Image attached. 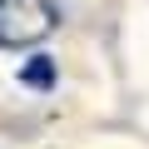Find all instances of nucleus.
Returning a JSON list of instances; mask_svg holds the SVG:
<instances>
[{"label": "nucleus", "mask_w": 149, "mask_h": 149, "mask_svg": "<svg viewBox=\"0 0 149 149\" xmlns=\"http://www.w3.org/2000/svg\"><path fill=\"white\" fill-rule=\"evenodd\" d=\"M20 80H25V85H40V90H45V85L55 80V65H50V55H35V60L25 65V74H20Z\"/></svg>", "instance_id": "2"}, {"label": "nucleus", "mask_w": 149, "mask_h": 149, "mask_svg": "<svg viewBox=\"0 0 149 149\" xmlns=\"http://www.w3.org/2000/svg\"><path fill=\"white\" fill-rule=\"evenodd\" d=\"M60 25V10L50 0H0V50L40 45Z\"/></svg>", "instance_id": "1"}]
</instances>
